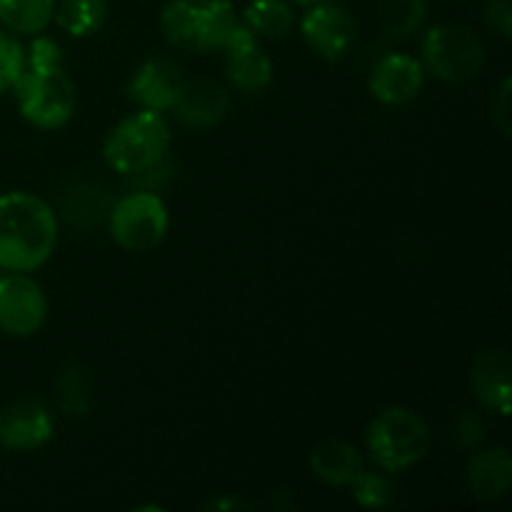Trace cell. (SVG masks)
<instances>
[{
    "label": "cell",
    "mask_w": 512,
    "mask_h": 512,
    "mask_svg": "<svg viewBox=\"0 0 512 512\" xmlns=\"http://www.w3.org/2000/svg\"><path fill=\"white\" fill-rule=\"evenodd\" d=\"M13 93L20 118L33 128L58 130L73 118L78 90L75 80L63 68V48L53 38L43 33L33 35Z\"/></svg>",
    "instance_id": "1"
},
{
    "label": "cell",
    "mask_w": 512,
    "mask_h": 512,
    "mask_svg": "<svg viewBox=\"0 0 512 512\" xmlns=\"http://www.w3.org/2000/svg\"><path fill=\"white\" fill-rule=\"evenodd\" d=\"M60 218L53 205L28 190L0 195V270L33 273L53 258Z\"/></svg>",
    "instance_id": "2"
},
{
    "label": "cell",
    "mask_w": 512,
    "mask_h": 512,
    "mask_svg": "<svg viewBox=\"0 0 512 512\" xmlns=\"http://www.w3.org/2000/svg\"><path fill=\"white\" fill-rule=\"evenodd\" d=\"M240 18L230 0H170L160 10V30L173 48L185 53H223Z\"/></svg>",
    "instance_id": "3"
},
{
    "label": "cell",
    "mask_w": 512,
    "mask_h": 512,
    "mask_svg": "<svg viewBox=\"0 0 512 512\" xmlns=\"http://www.w3.org/2000/svg\"><path fill=\"white\" fill-rule=\"evenodd\" d=\"M433 433L418 410L408 405L383 408L365 428V448L383 473H405L428 455Z\"/></svg>",
    "instance_id": "4"
},
{
    "label": "cell",
    "mask_w": 512,
    "mask_h": 512,
    "mask_svg": "<svg viewBox=\"0 0 512 512\" xmlns=\"http://www.w3.org/2000/svg\"><path fill=\"white\" fill-rule=\"evenodd\" d=\"M173 130L165 113L138 108L108 130L103 140V160L120 175L143 173L168 158Z\"/></svg>",
    "instance_id": "5"
},
{
    "label": "cell",
    "mask_w": 512,
    "mask_h": 512,
    "mask_svg": "<svg viewBox=\"0 0 512 512\" xmlns=\"http://www.w3.org/2000/svg\"><path fill=\"white\" fill-rule=\"evenodd\" d=\"M420 63L440 83H468L483 70L485 45L468 25L438 23L425 30Z\"/></svg>",
    "instance_id": "6"
},
{
    "label": "cell",
    "mask_w": 512,
    "mask_h": 512,
    "mask_svg": "<svg viewBox=\"0 0 512 512\" xmlns=\"http://www.w3.org/2000/svg\"><path fill=\"white\" fill-rule=\"evenodd\" d=\"M110 238L128 253H148L165 240L170 230L168 205L155 190H133L115 198L105 218Z\"/></svg>",
    "instance_id": "7"
},
{
    "label": "cell",
    "mask_w": 512,
    "mask_h": 512,
    "mask_svg": "<svg viewBox=\"0 0 512 512\" xmlns=\"http://www.w3.org/2000/svg\"><path fill=\"white\" fill-rule=\"evenodd\" d=\"M48 320V298L30 273L0 275V333L30 338Z\"/></svg>",
    "instance_id": "8"
},
{
    "label": "cell",
    "mask_w": 512,
    "mask_h": 512,
    "mask_svg": "<svg viewBox=\"0 0 512 512\" xmlns=\"http://www.w3.org/2000/svg\"><path fill=\"white\" fill-rule=\"evenodd\" d=\"M300 35L318 58L338 63L353 50L355 38H358V23L345 5L335 3V0H323L305 10V15L300 18Z\"/></svg>",
    "instance_id": "9"
},
{
    "label": "cell",
    "mask_w": 512,
    "mask_h": 512,
    "mask_svg": "<svg viewBox=\"0 0 512 512\" xmlns=\"http://www.w3.org/2000/svg\"><path fill=\"white\" fill-rule=\"evenodd\" d=\"M55 420L48 405L38 398H18L0 410V448L10 453H33L48 445Z\"/></svg>",
    "instance_id": "10"
},
{
    "label": "cell",
    "mask_w": 512,
    "mask_h": 512,
    "mask_svg": "<svg viewBox=\"0 0 512 512\" xmlns=\"http://www.w3.org/2000/svg\"><path fill=\"white\" fill-rule=\"evenodd\" d=\"M223 55L225 78L238 93L258 95L273 83V60L260 45L258 35L245 28L243 20H240L238 30L223 48Z\"/></svg>",
    "instance_id": "11"
},
{
    "label": "cell",
    "mask_w": 512,
    "mask_h": 512,
    "mask_svg": "<svg viewBox=\"0 0 512 512\" xmlns=\"http://www.w3.org/2000/svg\"><path fill=\"white\" fill-rule=\"evenodd\" d=\"M228 110L230 90L220 80L205 78V75H198V78L185 75L183 88L170 108V115L185 128L203 130L218 125L228 115Z\"/></svg>",
    "instance_id": "12"
},
{
    "label": "cell",
    "mask_w": 512,
    "mask_h": 512,
    "mask_svg": "<svg viewBox=\"0 0 512 512\" xmlns=\"http://www.w3.org/2000/svg\"><path fill=\"white\" fill-rule=\"evenodd\" d=\"M425 85V68L420 58L408 53H388L370 70L368 90L383 105H408Z\"/></svg>",
    "instance_id": "13"
},
{
    "label": "cell",
    "mask_w": 512,
    "mask_h": 512,
    "mask_svg": "<svg viewBox=\"0 0 512 512\" xmlns=\"http://www.w3.org/2000/svg\"><path fill=\"white\" fill-rule=\"evenodd\" d=\"M183 80L185 73L175 60L150 58L133 70L125 90L138 108L170 113L180 88H183Z\"/></svg>",
    "instance_id": "14"
},
{
    "label": "cell",
    "mask_w": 512,
    "mask_h": 512,
    "mask_svg": "<svg viewBox=\"0 0 512 512\" xmlns=\"http://www.w3.org/2000/svg\"><path fill=\"white\" fill-rule=\"evenodd\" d=\"M470 388L485 410L508 418L512 408L510 355L503 348H488L475 355L470 368Z\"/></svg>",
    "instance_id": "15"
},
{
    "label": "cell",
    "mask_w": 512,
    "mask_h": 512,
    "mask_svg": "<svg viewBox=\"0 0 512 512\" xmlns=\"http://www.w3.org/2000/svg\"><path fill=\"white\" fill-rule=\"evenodd\" d=\"M308 468L320 483L333 488H350L365 470V460L353 443L343 438H325L308 453Z\"/></svg>",
    "instance_id": "16"
},
{
    "label": "cell",
    "mask_w": 512,
    "mask_h": 512,
    "mask_svg": "<svg viewBox=\"0 0 512 512\" xmlns=\"http://www.w3.org/2000/svg\"><path fill=\"white\" fill-rule=\"evenodd\" d=\"M113 200V193L98 180H75L60 193L55 213L73 228L88 230L105 223Z\"/></svg>",
    "instance_id": "17"
},
{
    "label": "cell",
    "mask_w": 512,
    "mask_h": 512,
    "mask_svg": "<svg viewBox=\"0 0 512 512\" xmlns=\"http://www.w3.org/2000/svg\"><path fill=\"white\" fill-rule=\"evenodd\" d=\"M468 490L483 503H498L512 485V455L505 448H485L473 453L468 463Z\"/></svg>",
    "instance_id": "18"
},
{
    "label": "cell",
    "mask_w": 512,
    "mask_h": 512,
    "mask_svg": "<svg viewBox=\"0 0 512 512\" xmlns=\"http://www.w3.org/2000/svg\"><path fill=\"white\" fill-rule=\"evenodd\" d=\"M53 20L70 38H90L108 20L105 0H55Z\"/></svg>",
    "instance_id": "19"
},
{
    "label": "cell",
    "mask_w": 512,
    "mask_h": 512,
    "mask_svg": "<svg viewBox=\"0 0 512 512\" xmlns=\"http://www.w3.org/2000/svg\"><path fill=\"white\" fill-rule=\"evenodd\" d=\"M240 20L265 40H283L295 28V13L288 0H253Z\"/></svg>",
    "instance_id": "20"
},
{
    "label": "cell",
    "mask_w": 512,
    "mask_h": 512,
    "mask_svg": "<svg viewBox=\"0 0 512 512\" xmlns=\"http://www.w3.org/2000/svg\"><path fill=\"white\" fill-rule=\"evenodd\" d=\"M55 0H0V23L8 33L38 35L53 23Z\"/></svg>",
    "instance_id": "21"
},
{
    "label": "cell",
    "mask_w": 512,
    "mask_h": 512,
    "mask_svg": "<svg viewBox=\"0 0 512 512\" xmlns=\"http://www.w3.org/2000/svg\"><path fill=\"white\" fill-rule=\"evenodd\" d=\"M93 378L83 363H70L58 378V408L68 418H85L93 413Z\"/></svg>",
    "instance_id": "22"
},
{
    "label": "cell",
    "mask_w": 512,
    "mask_h": 512,
    "mask_svg": "<svg viewBox=\"0 0 512 512\" xmlns=\"http://www.w3.org/2000/svg\"><path fill=\"white\" fill-rule=\"evenodd\" d=\"M425 18H428L425 0H378L380 28L393 40H405L418 33Z\"/></svg>",
    "instance_id": "23"
},
{
    "label": "cell",
    "mask_w": 512,
    "mask_h": 512,
    "mask_svg": "<svg viewBox=\"0 0 512 512\" xmlns=\"http://www.w3.org/2000/svg\"><path fill=\"white\" fill-rule=\"evenodd\" d=\"M350 495L360 508L368 510H383L390 508L395 500V483L393 475L383 473V470H363L358 478L350 483Z\"/></svg>",
    "instance_id": "24"
},
{
    "label": "cell",
    "mask_w": 512,
    "mask_h": 512,
    "mask_svg": "<svg viewBox=\"0 0 512 512\" xmlns=\"http://www.w3.org/2000/svg\"><path fill=\"white\" fill-rule=\"evenodd\" d=\"M25 48L8 30H0V95L13 90L15 80L23 73Z\"/></svg>",
    "instance_id": "25"
},
{
    "label": "cell",
    "mask_w": 512,
    "mask_h": 512,
    "mask_svg": "<svg viewBox=\"0 0 512 512\" xmlns=\"http://www.w3.org/2000/svg\"><path fill=\"white\" fill-rule=\"evenodd\" d=\"M453 438L458 448L478 450L485 440V425L475 410H460L453 420Z\"/></svg>",
    "instance_id": "26"
},
{
    "label": "cell",
    "mask_w": 512,
    "mask_h": 512,
    "mask_svg": "<svg viewBox=\"0 0 512 512\" xmlns=\"http://www.w3.org/2000/svg\"><path fill=\"white\" fill-rule=\"evenodd\" d=\"M483 18L493 33L508 40L512 35V0H485Z\"/></svg>",
    "instance_id": "27"
},
{
    "label": "cell",
    "mask_w": 512,
    "mask_h": 512,
    "mask_svg": "<svg viewBox=\"0 0 512 512\" xmlns=\"http://www.w3.org/2000/svg\"><path fill=\"white\" fill-rule=\"evenodd\" d=\"M510 93H512L510 78H503V83H500L498 93H495V98H493V120H495V125H498L500 133H503V135L512 133Z\"/></svg>",
    "instance_id": "28"
},
{
    "label": "cell",
    "mask_w": 512,
    "mask_h": 512,
    "mask_svg": "<svg viewBox=\"0 0 512 512\" xmlns=\"http://www.w3.org/2000/svg\"><path fill=\"white\" fill-rule=\"evenodd\" d=\"M208 508H213V510H235V508H243V503H240V500H235V498H220V500H213Z\"/></svg>",
    "instance_id": "29"
},
{
    "label": "cell",
    "mask_w": 512,
    "mask_h": 512,
    "mask_svg": "<svg viewBox=\"0 0 512 512\" xmlns=\"http://www.w3.org/2000/svg\"><path fill=\"white\" fill-rule=\"evenodd\" d=\"M290 5H303V8H310L315 3H323V0H288Z\"/></svg>",
    "instance_id": "30"
},
{
    "label": "cell",
    "mask_w": 512,
    "mask_h": 512,
    "mask_svg": "<svg viewBox=\"0 0 512 512\" xmlns=\"http://www.w3.org/2000/svg\"><path fill=\"white\" fill-rule=\"evenodd\" d=\"M5 273V270H0V275H3Z\"/></svg>",
    "instance_id": "31"
}]
</instances>
